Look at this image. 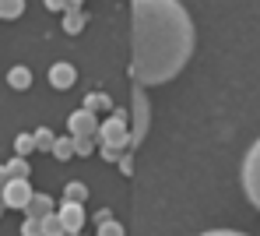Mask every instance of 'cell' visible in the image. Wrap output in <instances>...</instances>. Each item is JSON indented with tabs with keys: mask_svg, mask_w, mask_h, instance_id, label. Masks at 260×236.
I'll return each instance as SVG.
<instances>
[{
	"mask_svg": "<svg viewBox=\"0 0 260 236\" xmlns=\"http://www.w3.org/2000/svg\"><path fill=\"white\" fill-rule=\"evenodd\" d=\"M130 78L137 88L166 85L193 56L197 28L179 0H130Z\"/></svg>",
	"mask_w": 260,
	"mask_h": 236,
	"instance_id": "6da1fadb",
	"label": "cell"
},
{
	"mask_svg": "<svg viewBox=\"0 0 260 236\" xmlns=\"http://www.w3.org/2000/svg\"><path fill=\"white\" fill-rule=\"evenodd\" d=\"M239 184H243V194L250 197V204L260 212V138L243 155V166H239Z\"/></svg>",
	"mask_w": 260,
	"mask_h": 236,
	"instance_id": "7a4b0ae2",
	"label": "cell"
},
{
	"mask_svg": "<svg viewBox=\"0 0 260 236\" xmlns=\"http://www.w3.org/2000/svg\"><path fill=\"white\" fill-rule=\"evenodd\" d=\"M151 106H148V95H144V88H134V127H130V144H127V152H134L137 144L144 141V134H148V127H151Z\"/></svg>",
	"mask_w": 260,
	"mask_h": 236,
	"instance_id": "3957f363",
	"label": "cell"
},
{
	"mask_svg": "<svg viewBox=\"0 0 260 236\" xmlns=\"http://www.w3.org/2000/svg\"><path fill=\"white\" fill-rule=\"evenodd\" d=\"M95 141H99V144H106V148H120V152H127V144H130L127 120L106 116V120L99 124V134H95Z\"/></svg>",
	"mask_w": 260,
	"mask_h": 236,
	"instance_id": "277c9868",
	"label": "cell"
},
{
	"mask_svg": "<svg viewBox=\"0 0 260 236\" xmlns=\"http://www.w3.org/2000/svg\"><path fill=\"white\" fill-rule=\"evenodd\" d=\"M56 219H60V226H63V236H78L81 226H85V208L63 201V204H56Z\"/></svg>",
	"mask_w": 260,
	"mask_h": 236,
	"instance_id": "5b68a950",
	"label": "cell"
},
{
	"mask_svg": "<svg viewBox=\"0 0 260 236\" xmlns=\"http://www.w3.org/2000/svg\"><path fill=\"white\" fill-rule=\"evenodd\" d=\"M67 131H71V138H95L99 134V116H91L88 109H78V113L67 116Z\"/></svg>",
	"mask_w": 260,
	"mask_h": 236,
	"instance_id": "8992f818",
	"label": "cell"
},
{
	"mask_svg": "<svg viewBox=\"0 0 260 236\" xmlns=\"http://www.w3.org/2000/svg\"><path fill=\"white\" fill-rule=\"evenodd\" d=\"M32 194H36V190H32L28 180H11V184L4 187L0 197H4V204H7V208H21V212H25V208H28V201H32Z\"/></svg>",
	"mask_w": 260,
	"mask_h": 236,
	"instance_id": "52a82bcc",
	"label": "cell"
},
{
	"mask_svg": "<svg viewBox=\"0 0 260 236\" xmlns=\"http://www.w3.org/2000/svg\"><path fill=\"white\" fill-rule=\"evenodd\" d=\"M74 81H78V71H74V64H67V60H56L53 67H49V85L53 88H74Z\"/></svg>",
	"mask_w": 260,
	"mask_h": 236,
	"instance_id": "ba28073f",
	"label": "cell"
},
{
	"mask_svg": "<svg viewBox=\"0 0 260 236\" xmlns=\"http://www.w3.org/2000/svg\"><path fill=\"white\" fill-rule=\"evenodd\" d=\"M53 212H56V204H53L49 194H32V201H28V208H25V219H46V215H53Z\"/></svg>",
	"mask_w": 260,
	"mask_h": 236,
	"instance_id": "9c48e42d",
	"label": "cell"
},
{
	"mask_svg": "<svg viewBox=\"0 0 260 236\" xmlns=\"http://www.w3.org/2000/svg\"><path fill=\"white\" fill-rule=\"evenodd\" d=\"M7 85H11L14 92L32 88V71H28V67H21V64H18V67H11V71H7Z\"/></svg>",
	"mask_w": 260,
	"mask_h": 236,
	"instance_id": "30bf717a",
	"label": "cell"
},
{
	"mask_svg": "<svg viewBox=\"0 0 260 236\" xmlns=\"http://www.w3.org/2000/svg\"><path fill=\"white\" fill-rule=\"evenodd\" d=\"M63 32H67V36L85 32V14H81V11H74V7H67V11H63Z\"/></svg>",
	"mask_w": 260,
	"mask_h": 236,
	"instance_id": "8fae6325",
	"label": "cell"
},
{
	"mask_svg": "<svg viewBox=\"0 0 260 236\" xmlns=\"http://www.w3.org/2000/svg\"><path fill=\"white\" fill-rule=\"evenodd\" d=\"M81 109H88V113L95 116V113H102V109H113V99H109L106 92H88V99H85Z\"/></svg>",
	"mask_w": 260,
	"mask_h": 236,
	"instance_id": "7c38bea8",
	"label": "cell"
},
{
	"mask_svg": "<svg viewBox=\"0 0 260 236\" xmlns=\"http://www.w3.org/2000/svg\"><path fill=\"white\" fill-rule=\"evenodd\" d=\"M4 169H7V176H11V180H28V173H32V166H28L25 159H18V155H14Z\"/></svg>",
	"mask_w": 260,
	"mask_h": 236,
	"instance_id": "4fadbf2b",
	"label": "cell"
},
{
	"mask_svg": "<svg viewBox=\"0 0 260 236\" xmlns=\"http://www.w3.org/2000/svg\"><path fill=\"white\" fill-rule=\"evenodd\" d=\"M25 14V0H0V18L4 21H14Z\"/></svg>",
	"mask_w": 260,
	"mask_h": 236,
	"instance_id": "5bb4252c",
	"label": "cell"
},
{
	"mask_svg": "<svg viewBox=\"0 0 260 236\" xmlns=\"http://www.w3.org/2000/svg\"><path fill=\"white\" fill-rule=\"evenodd\" d=\"M85 197H88V187L78 184V180H71V184L63 187V201H71V204H85Z\"/></svg>",
	"mask_w": 260,
	"mask_h": 236,
	"instance_id": "9a60e30c",
	"label": "cell"
},
{
	"mask_svg": "<svg viewBox=\"0 0 260 236\" xmlns=\"http://www.w3.org/2000/svg\"><path fill=\"white\" fill-rule=\"evenodd\" d=\"M53 155H56V159H63V162H67V159H74V138H71V134H67V138H56Z\"/></svg>",
	"mask_w": 260,
	"mask_h": 236,
	"instance_id": "2e32d148",
	"label": "cell"
},
{
	"mask_svg": "<svg viewBox=\"0 0 260 236\" xmlns=\"http://www.w3.org/2000/svg\"><path fill=\"white\" fill-rule=\"evenodd\" d=\"M32 138H36V148H39V152H53V144H56V134H53L49 127H39Z\"/></svg>",
	"mask_w": 260,
	"mask_h": 236,
	"instance_id": "e0dca14e",
	"label": "cell"
},
{
	"mask_svg": "<svg viewBox=\"0 0 260 236\" xmlns=\"http://www.w3.org/2000/svg\"><path fill=\"white\" fill-rule=\"evenodd\" d=\"M28 152H36V138H32V134H18V138H14V155L25 159Z\"/></svg>",
	"mask_w": 260,
	"mask_h": 236,
	"instance_id": "ac0fdd59",
	"label": "cell"
},
{
	"mask_svg": "<svg viewBox=\"0 0 260 236\" xmlns=\"http://www.w3.org/2000/svg\"><path fill=\"white\" fill-rule=\"evenodd\" d=\"M43 236H63V226H60V219H56V212H53V215H46V219H43Z\"/></svg>",
	"mask_w": 260,
	"mask_h": 236,
	"instance_id": "d6986e66",
	"label": "cell"
},
{
	"mask_svg": "<svg viewBox=\"0 0 260 236\" xmlns=\"http://www.w3.org/2000/svg\"><path fill=\"white\" fill-rule=\"evenodd\" d=\"M95 138H74V155H81V159H85V155H91V152H95Z\"/></svg>",
	"mask_w": 260,
	"mask_h": 236,
	"instance_id": "ffe728a7",
	"label": "cell"
},
{
	"mask_svg": "<svg viewBox=\"0 0 260 236\" xmlns=\"http://www.w3.org/2000/svg\"><path fill=\"white\" fill-rule=\"evenodd\" d=\"M95 236H123V226H120L116 219H109V222H102V226L95 229Z\"/></svg>",
	"mask_w": 260,
	"mask_h": 236,
	"instance_id": "44dd1931",
	"label": "cell"
},
{
	"mask_svg": "<svg viewBox=\"0 0 260 236\" xmlns=\"http://www.w3.org/2000/svg\"><path fill=\"white\" fill-rule=\"evenodd\" d=\"M21 236H43V219H25L21 222Z\"/></svg>",
	"mask_w": 260,
	"mask_h": 236,
	"instance_id": "7402d4cb",
	"label": "cell"
},
{
	"mask_svg": "<svg viewBox=\"0 0 260 236\" xmlns=\"http://www.w3.org/2000/svg\"><path fill=\"white\" fill-rule=\"evenodd\" d=\"M99 152H102V159H106V162H120V159H123V152H120V148H106V144H99Z\"/></svg>",
	"mask_w": 260,
	"mask_h": 236,
	"instance_id": "603a6c76",
	"label": "cell"
},
{
	"mask_svg": "<svg viewBox=\"0 0 260 236\" xmlns=\"http://www.w3.org/2000/svg\"><path fill=\"white\" fill-rule=\"evenodd\" d=\"M116 166H120V173H123V176H130V173H134V152H123V159H120Z\"/></svg>",
	"mask_w": 260,
	"mask_h": 236,
	"instance_id": "cb8c5ba5",
	"label": "cell"
},
{
	"mask_svg": "<svg viewBox=\"0 0 260 236\" xmlns=\"http://www.w3.org/2000/svg\"><path fill=\"white\" fill-rule=\"evenodd\" d=\"M197 236H250V233H239V229H208V233H197Z\"/></svg>",
	"mask_w": 260,
	"mask_h": 236,
	"instance_id": "d4e9b609",
	"label": "cell"
},
{
	"mask_svg": "<svg viewBox=\"0 0 260 236\" xmlns=\"http://www.w3.org/2000/svg\"><path fill=\"white\" fill-rule=\"evenodd\" d=\"M43 4H46V11H67L71 7L67 0H43Z\"/></svg>",
	"mask_w": 260,
	"mask_h": 236,
	"instance_id": "484cf974",
	"label": "cell"
},
{
	"mask_svg": "<svg viewBox=\"0 0 260 236\" xmlns=\"http://www.w3.org/2000/svg\"><path fill=\"white\" fill-rule=\"evenodd\" d=\"M7 184H11V176H7V169L0 166V194H4V187H7Z\"/></svg>",
	"mask_w": 260,
	"mask_h": 236,
	"instance_id": "4316f807",
	"label": "cell"
},
{
	"mask_svg": "<svg viewBox=\"0 0 260 236\" xmlns=\"http://www.w3.org/2000/svg\"><path fill=\"white\" fill-rule=\"evenodd\" d=\"M67 4H71L74 11H81V4H85V0H67Z\"/></svg>",
	"mask_w": 260,
	"mask_h": 236,
	"instance_id": "83f0119b",
	"label": "cell"
},
{
	"mask_svg": "<svg viewBox=\"0 0 260 236\" xmlns=\"http://www.w3.org/2000/svg\"><path fill=\"white\" fill-rule=\"evenodd\" d=\"M4 212H7V204H4V197H0V215H4Z\"/></svg>",
	"mask_w": 260,
	"mask_h": 236,
	"instance_id": "f1b7e54d",
	"label": "cell"
}]
</instances>
